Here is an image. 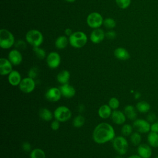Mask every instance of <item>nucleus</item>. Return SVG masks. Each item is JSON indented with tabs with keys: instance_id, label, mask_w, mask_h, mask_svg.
<instances>
[{
	"instance_id": "f257e3e1",
	"label": "nucleus",
	"mask_w": 158,
	"mask_h": 158,
	"mask_svg": "<svg viewBox=\"0 0 158 158\" xmlns=\"http://www.w3.org/2000/svg\"><path fill=\"white\" fill-rule=\"evenodd\" d=\"M115 131L112 126L107 123L98 124L93 132V139L98 144H104L115 138Z\"/></svg>"
},
{
	"instance_id": "f03ea898",
	"label": "nucleus",
	"mask_w": 158,
	"mask_h": 158,
	"mask_svg": "<svg viewBox=\"0 0 158 158\" xmlns=\"http://www.w3.org/2000/svg\"><path fill=\"white\" fill-rule=\"evenodd\" d=\"M88 38L86 35L80 31L73 32L69 38L70 44L75 48H81L87 43Z\"/></svg>"
},
{
	"instance_id": "7ed1b4c3",
	"label": "nucleus",
	"mask_w": 158,
	"mask_h": 158,
	"mask_svg": "<svg viewBox=\"0 0 158 158\" xmlns=\"http://www.w3.org/2000/svg\"><path fill=\"white\" fill-rule=\"evenodd\" d=\"M15 43L13 34L7 29L2 28L0 30V46L2 49H9Z\"/></svg>"
},
{
	"instance_id": "20e7f679",
	"label": "nucleus",
	"mask_w": 158,
	"mask_h": 158,
	"mask_svg": "<svg viewBox=\"0 0 158 158\" xmlns=\"http://www.w3.org/2000/svg\"><path fill=\"white\" fill-rule=\"evenodd\" d=\"M25 39L33 47H38L43 42V35L39 30L33 29L27 33Z\"/></svg>"
},
{
	"instance_id": "39448f33",
	"label": "nucleus",
	"mask_w": 158,
	"mask_h": 158,
	"mask_svg": "<svg viewBox=\"0 0 158 158\" xmlns=\"http://www.w3.org/2000/svg\"><path fill=\"white\" fill-rule=\"evenodd\" d=\"M113 147L120 155H124L128 149V143L123 136L115 137L113 139Z\"/></svg>"
},
{
	"instance_id": "423d86ee",
	"label": "nucleus",
	"mask_w": 158,
	"mask_h": 158,
	"mask_svg": "<svg viewBox=\"0 0 158 158\" xmlns=\"http://www.w3.org/2000/svg\"><path fill=\"white\" fill-rule=\"evenodd\" d=\"M54 117L60 122H65L69 120L72 116V112L69 108L64 106L57 107L54 112Z\"/></svg>"
},
{
	"instance_id": "0eeeda50",
	"label": "nucleus",
	"mask_w": 158,
	"mask_h": 158,
	"mask_svg": "<svg viewBox=\"0 0 158 158\" xmlns=\"http://www.w3.org/2000/svg\"><path fill=\"white\" fill-rule=\"evenodd\" d=\"M104 22L102 15L98 12H92L89 14L86 18V23L88 25L94 29L99 28Z\"/></svg>"
},
{
	"instance_id": "6e6552de",
	"label": "nucleus",
	"mask_w": 158,
	"mask_h": 158,
	"mask_svg": "<svg viewBox=\"0 0 158 158\" xmlns=\"http://www.w3.org/2000/svg\"><path fill=\"white\" fill-rule=\"evenodd\" d=\"M151 124L147 120L138 118L134 120L133 127L140 133H147L151 131Z\"/></svg>"
},
{
	"instance_id": "1a4fd4ad",
	"label": "nucleus",
	"mask_w": 158,
	"mask_h": 158,
	"mask_svg": "<svg viewBox=\"0 0 158 158\" xmlns=\"http://www.w3.org/2000/svg\"><path fill=\"white\" fill-rule=\"evenodd\" d=\"M19 86L23 93H30L35 88V81L34 79L28 77L22 80Z\"/></svg>"
},
{
	"instance_id": "9d476101",
	"label": "nucleus",
	"mask_w": 158,
	"mask_h": 158,
	"mask_svg": "<svg viewBox=\"0 0 158 158\" xmlns=\"http://www.w3.org/2000/svg\"><path fill=\"white\" fill-rule=\"evenodd\" d=\"M46 62L49 68L56 69L60 64V56L57 52H51L47 56Z\"/></svg>"
},
{
	"instance_id": "9b49d317",
	"label": "nucleus",
	"mask_w": 158,
	"mask_h": 158,
	"mask_svg": "<svg viewBox=\"0 0 158 158\" xmlns=\"http://www.w3.org/2000/svg\"><path fill=\"white\" fill-rule=\"evenodd\" d=\"M62 94L59 88L52 87L47 90L45 94V97L47 100L50 102H57L61 98Z\"/></svg>"
},
{
	"instance_id": "f8f14e48",
	"label": "nucleus",
	"mask_w": 158,
	"mask_h": 158,
	"mask_svg": "<svg viewBox=\"0 0 158 158\" xmlns=\"http://www.w3.org/2000/svg\"><path fill=\"white\" fill-rule=\"evenodd\" d=\"M151 148L148 144H140L137 148L138 154L142 158H151L152 154Z\"/></svg>"
},
{
	"instance_id": "ddd939ff",
	"label": "nucleus",
	"mask_w": 158,
	"mask_h": 158,
	"mask_svg": "<svg viewBox=\"0 0 158 158\" xmlns=\"http://www.w3.org/2000/svg\"><path fill=\"white\" fill-rule=\"evenodd\" d=\"M12 70V64L9 60L1 57L0 59V74L1 75H9Z\"/></svg>"
},
{
	"instance_id": "4468645a",
	"label": "nucleus",
	"mask_w": 158,
	"mask_h": 158,
	"mask_svg": "<svg viewBox=\"0 0 158 158\" xmlns=\"http://www.w3.org/2000/svg\"><path fill=\"white\" fill-rule=\"evenodd\" d=\"M106 36V33L104 30L98 28H96L91 33L90 40L94 44H98L102 41Z\"/></svg>"
},
{
	"instance_id": "2eb2a0df",
	"label": "nucleus",
	"mask_w": 158,
	"mask_h": 158,
	"mask_svg": "<svg viewBox=\"0 0 158 158\" xmlns=\"http://www.w3.org/2000/svg\"><path fill=\"white\" fill-rule=\"evenodd\" d=\"M8 59L14 65H18L22 61V56L18 49H12L8 54Z\"/></svg>"
},
{
	"instance_id": "dca6fc26",
	"label": "nucleus",
	"mask_w": 158,
	"mask_h": 158,
	"mask_svg": "<svg viewBox=\"0 0 158 158\" xmlns=\"http://www.w3.org/2000/svg\"><path fill=\"white\" fill-rule=\"evenodd\" d=\"M62 96L66 98H72L75 94V89L69 83L63 84L59 88Z\"/></svg>"
},
{
	"instance_id": "f3484780",
	"label": "nucleus",
	"mask_w": 158,
	"mask_h": 158,
	"mask_svg": "<svg viewBox=\"0 0 158 158\" xmlns=\"http://www.w3.org/2000/svg\"><path fill=\"white\" fill-rule=\"evenodd\" d=\"M126 117L124 112L118 110H114L111 114V118L113 122L117 125L123 124L126 121Z\"/></svg>"
},
{
	"instance_id": "a211bd4d",
	"label": "nucleus",
	"mask_w": 158,
	"mask_h": 158,
	"mask_svg": "<svg viewBox=\"0 0 158 158\" xmlns=\"http://www.w3.org/2000/svg\"><path fill=\"white\" fill-rule=\"evenodd\" d=\"M8 81L12 86L19 85L22 81L21 75L17 70H12L8 75Z\"/></svg>"
},
{
	"instance_id": "6ab92c4d",
	"label": "nucleus",
	"mask_w": 158,
	"mask_h": 158,
	"mask_svg": "<svg viewBox=\"0 0 158 158\" xmlns=\"http://www.w3.org/2000/svg\"><path fill=\"white\" fill-rule=\"evenodd\" d=\"M115 57L121 60H127L130 59V54L129 52L123 48H117L114 52Z\"/></svg>"
},
{
	"instance_id": "aec40b11",
	"label": "nucleus",
	"mask_w": 158,
	"mask_h": 158,
	"mask_svg": "<svg viewBox=\"0 0 158 158\" xmlns=\"http://www.w3.org/2000/svg\"><path fill=\"white\" fill-rule=\"evenodd\" d=\"M137 110L132 105H127L124 108V114L126 117L131 120H135L137 117Z\"/></svg>"
},
{
	"instance_id": "412c9836",
	"label": "nucleus",
	"mask_w": 158,
	"mask_h": 158,
	"mask_svg": "<svg viewBox=\"0 0 158 158\" xmlns=\"http://www.w3.org/2000/svg\"><path fill=\"white\" fill-rule=\"evenodd\" d=\"M112 112V109L108 104L102 105L98 109L99 116L104 119L107 118L111 116Z\"/></svg>"
},
{
	"instance_id": "4be33fe9",
	"label": "nucleus",
	"mask_w": 158,
	"mask_h": 158,
	"mask_svg": "<svg viewBox=\"0 0 158 158\" xmlns=\"http://www.w3.org/2000/svg\"><path fill=\"white\" fill-rule=\"evenodd\" d=\"M70 72L67 70H63L60 71L57 75V80L60 84H66L68 83V81L70 79Z\"/></svg>"
},
{
	"instance_id": "5701e85b",
	"label": "nucleus",
	"mask_w": 158,
	"mask_h": 158,
	"mask_svg": "<svg viewBox=\"0 0 158 158\" xmlns=\"http://www.w3.org/2000/svg\"><path fill=\"white\" fill-rule=\"evenodd\" d=\"M148 144L152 148H158V133L149 131L147 137Z\"/></svg>"
},
{
	"instance_id": "b1692460",
	"label": "nucleus",
	"mask_w": 158,
	"mask_h": 158,
	"mask_svg": "<svg viewBox=\"0 0 158 158\" xmlns=\"http://www.w3.org/2000/svg\"><path fill=\"white\" fill-rule=\"evenodd\" d=\"M135 107L137 111H138L139 112L145 114L150 110L151 105L149 104V103L145 101H141L136 103Z\"/></svg>"
},
{
	"instance_id": "393cba45",
	"label": "nucleus",
	"mask_w": 158,
	"mask_h": 158,
	"mask_svg": "<svg viewBox=\"0 0 158 158\" xmlns=\"http://www.w3.org/2000/svg\"><path fill=\"white\" fill-rule=\"evenodd\" d=\"M39 116L42 120L48 122L52 119L54 114H52L51 111L48 109L41 108L39 110Z\"/></svg>"
},
{
	"instance_id": "a878e982",
	"label": "nucleus",
	"mask_w": 158,
	"mask_h": 158,
	"mask_svg": "<svg viewBox=\"0 0 158 158\" xmlns=\"http://www.w3.org/2000/svg\"><path fill=\"white\" fill-rule=\"evenodd\" d=\"M69 42V39L65 36H60L56 40L55 46L57 49H62L66 48Z\"/></svg>"
},
{
	"instance_id": "bb28decb",
	"label": "nucleus",
	"mask_w": 158,
	"mask_h": 158,
	"mask_svg": "<svg viewBox=\"0 0 158 158\" xmlns=\"http://www.w3.org/2000/svg\"><path fill=\"white\" fill-rule=\"evenodd\" d=\"M30 158H46L44 151L40 148H36L30 152Z\"/></svg>"
},
{
	"instance_id": "cd10ccee",
	"label": "nucleus",
	"mask_w": 158,
	"mask_h": 158,
	"mask_svg": "<svg viewBox=\"0 0 158 158\" xmlns=\"http://www.w3.org/2000/svg\"><path fill=\"white\" fill-rule=\"evenodd\" d=\"M141 139L142 138L140 135V133L138 131L132 133V134L130 136L131 143L135 146H139L141 144Z\"/></svg>"
},
{
	"instance_id": "c85d7f7f",
	"label": "nucleus",
	"mask_w": 158,
	"mask_h": 158,
	"mask_svg": "<svg viewBox=\"0 0 158 158\" xmlns=\"http://www.w3.org/2000/svg\"><path fill=\"white\" fill-rule=\"evenodd\" d=\"M85 121V119L84 117L81 115H78L73 118L72 123L74 127L80 128L84 125Z\"/></svg>"
},
{
	"instance_id": "c756f323",
	"label": "nucleus",
	"mask_w": 158,
	"mask_h": 158,
	"mask_svg": "<svg viewBox=\"0 0 158 158\" xmlns=\"http://www.w3.org/2000/svg\"><path fill=\"white\" fill-rule=\"evenodd\" d=\"M133 126H131L130 124H125L122 126V129H121V132L122 134L125 136H130L132 134L133 132Z\"/></svg>"
},
{
	"instance_id": "7c9ffc66",
	"label": "nucleus",
	"mask_w": 158,
	"mask_h": 158,
	"mask_svg": "<svg viewBox=\"0 0 158 158\" xmlns=\"http://www.w3.org/2000/svg\"><path fill=\"white\" fill-rule=\"evenodd\" d=\"M33 52H35L36 56L40 59H43L46 57V52L43 49L41 48L40 46L38 47H33Z\"/></svg>"
},
{
	"instance_id": "2f4dec72",
	"label": "nucleus",
	"mask_w": 158,
	"mask_h": 158,
	"mask_svg": "<svg viewBox=\"0 0 158 158\" xmlns=\"http://www.w3.org/2000/svg\"><path fill=\"white\" fill-rule=\"evenodd\" d=\"M104 26L107 29H112L116 26V22L114 19L107 18L104 20Z\"/></svg>"
},
{
	"instance_id": "473e14b6",
	"label": "nucleus",
	"mask_w": 158,
	"mask_h": 158,
	"mask_svg": "<svg viewBox=\"0 0 158 158\" xmlns=\"http://www.w3.org/2000/svg\"><path fill=\"white\" fill-rule=\"evenodd\" d=\"M115 2L117 5L123 9L128 7L131 4V0H115Z\"/></svg>"
},
{
	"instance_id": "72a5a7b5",
	"label": "nucleus",
	"mask_w": 158,
	"mask_h": 158,
	"mask_svg": "<svg viewBox=\"0 0 158 158\" xmlns=\"http://www.w3.org/2000/svg\"><path fill=\"white\" fill-rule=\"evenodd\" d=\"M108 105L110 106V107L112 109L116 110L119 107L120 102H119V101H118V99L117 98H112L109 101Z\"/></svg>"
},
{
	"instance_id": "f704fd0d",
	"label": "nucleus",
	"mask_w": 158,
	"mask_h": 158,
	"mask_svg": "<svg viewBox=\"0 0 158 158\" xmlns=\"http://www.w3.org/2000/svg\"><path fill=\"white\" fill-rule=\"evenodd\" d=\"M38 72H39V70L37 67H31L28 72V77L30 78H31L33 79H35L37 77V76L38 75Z\"/></svg>"
},
{
	"instance_id": "c9c22d12",
	"label": "nucleus",
	"mask_w": 158,
	"mask_h": 158,
	"mask_svg": "<svg viewBox=\"0 0 158 158\" xmlns=\"http://www.w3.org/2000/svg\"><path fill=\"white\" fill-rule=\"evenodd\" d=\"M146 120L150 123H152L155 122H156L157 120V117H156V115L154 113V112H149L146 117Z\"/></svg>"
},
{
	"instance_id": "e433bc0d",
	"label": "nucleus",
	"mask_w": 158,
	"mask_h": 158,
	"mask_svg": "<svg viewBox=\"0 0 158 158\" xmlns=\"http://www.w3.org/2000/svg\"><path fill=\"white\" fill-rule=\"evenodd\" d=\"M59 127H60V122H59L58 120L55 119L51 122V127L52 130H54V131L57 130L59 128Z\"/></svg>"
},
{
	"instance_id": "4c0bfd02",
	"label": "nucleus",
	"mask_w": 158,
	"mask_h": 158,
	"mask_svg": "<svg viewBox=\"0 0 158 158\" xmlns=\"http://www.w3.org/2000/svg\"><path fill=\"white\" fill-rule=\"evenodd\" d=\"M106 37L109 40H113L116 37V33L114 31H109L106 33Z\"/></svg>"
},
{
	"instance_id": "58836bf2",
	"label": "nucleus",
	"mask_w": 158,
	"mask_h": 158,
	"mask_svg": "<svg viewBox=\"0 0 158 158\" xmlns=\"http://www.w3.org/2000/svg\"><path fill=\"white\" fill-rule=\"evenodd\" d=\"M22 149L26 152L31 151V144L28 142H24L22 145Z\"/></svg>"
},
{
	"instance_id": "ea45409f",
	"label": "nucleus",
	"mask_w": 158,
	"mask_h": 158,
	"mask_svg": "<svg viewBox=\"0 0 158 158\" xmlns=\"http://www.w3.org/2000/svg\"><path fill=\"white\" fill-rule=\"evenodd\" d=\"M158 133V122L156 121L151 124V131Z\"/></svg>"
},
{
	"instance_id": "a19ab883",
	"label": "nucleus",
	"mask_w": 158,
	"mask_h": 158,
	"mask_svg": "<svg viewBox=\"0 0 158 158\" xmlns=\"http://www.w3.org/2000/svg\"><path fill=\"white\" fill-rule=\"evenodd\" d=\"M17 44H16L15 46L19 49H23L25 47V46H26L25 43L23 41H19L17 42Z\"/></svg>"
},
{
	"instance_id": "79ce46f5",
	"label": "nucleus",
	"mask_w": 158,
	"mask_h": 158,
	"mask_svg": "<svg viewBox=\"0 0 158 158\" xmlns=\"http://www.w3.org/2000/svg\"><path fill=\"white\" fill-rule=\"evenodd\" d=\"M65 34L67 35V36H70L72 33H73V32H72V30L70 29V28H66L65 30Z\"/></svg>"
},
{
	"instance_id": "37998d69",
	"label": "nucleus",
	"mask_w": 158,
	"mask_h": 158,
	"mask_svg": "<svg viewBox=\"0 0 158 158\" xmlns=\"http://www.w3.org/2000/svg\"><path fill=\"white\" fill-rule=\"evenodd\" d=\"M141 97V94H140V93L139 92H136L135 93V94H134V98H135V99H139V98Z\"/></svg>"
},
{
	"instance_id": "c03bdc74",
	"label": "nucleus",
	"mask_w": 158,
	"mask_h": 158,
	"mask_svg": "<svg viewBox=\"0 0 158 158\" xmlns=\"http://www.w3.org/2000/svg\"><path fill=\"white\" fill-rule=\"evenodd\" d=\"M128 158H142V157H141L138 154V155H132V156H130L128 157Z\"/></svg>"
},
{
	"instance_id": "a18cd8bd",
	"label": "nucleus",
	"mask_w": 158,
	"mask_h": 158,
	"mask_svg": "<svg viewBox=\"0 0 158 158\" xmlns=\"http://www.w3.org/2000/svg\"><path fill=\"white\" fill-rule=\"evenodd\" d=\"M84 106L83 105H80L78 106V110L80 112H82L84 110Z\"/></svg>"
},
{
	"instance_id": "49530a36",
	"label": "nucleus",
	"mask_w": 158,
	"mask_h": 158,
	"mask_svg": "<svg viewBox=\"0 0 158 158\" xmlns=\"http://www.w3.org/2000/svg\"><path fill=\"white\" fill-rule=\"evenodd\" d=\"M65 1L69 2H75L76 0H65Z\"/></svg>"
},
{
	"instance_id": "de8ad7c7",
	"label": "nucleus",
	"mask_w": 158,
	"mask_h": 158,
	"mask_svg": "<svg viewBox=\"0 0 158 158\" xmlns=\"http://www.w3.org/2000/svg\"><path fill=\"white\" fill-rule=\"evenodd\" d=\"M115 158H123V157H122V156H117Z\"/></svg>"
},
{
	"instance_id": "09e8293b",
	"label": "nucleus",
	"mask_w": 158,
	"mask_h": 158,
	"mask_svg": "<svg viewBox=\"0 0 158 158\" xmlns=\"http://www.w3.org/2000/svg\"><path fill=\"white\" fill-rule=\"evenodd\" d=\"M155 158H158V156H157V157H155Z\"/></svg>"
},
{
	"instance_id": "8fccbe9b",
	"label": "nucleus",
	"mask_w": 158,
	"mask_h": 158,
	"mask_svg": "<svg viewBox=\"0 0 158 158\" xmlns=\"http://www.w3.org/2000/svg\"><path fill=\"white\" fill-rule=\"evenodd\" d=\"M157 122H158V118H157Z\"/></svg>"
}]
</instances>
